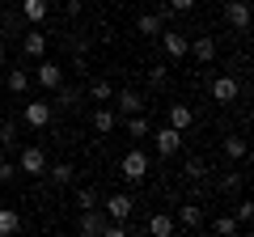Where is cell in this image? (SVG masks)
<instances>
[{
	"instance_id": "6da1fadb",
	"label": "cell",
	"mask_w": 254,
	"mask_h": 237,
	"mask_svg": "<svg viewBox=\"0 0 254 237\" xmlns=\"http://www.w3.org/2000/svg\"><path fill=\"white\" fill-rule=\"evenodd\" d=\"M123 178L127 182H144L148 178V157L140 153V148H131V153L123 157Z\"/></svg>"
},
{
	"instance_id": "7a4b0ae2",
	"label": "cell",
	"mask_w": 254,
	"mask_h": 237,
	"mask_svg": "<svg viewBox=\"0 0 254 237\" xmlns=\"http://www.w3.org/2000/svg\"><path fill=\"white\" fill-rule=\"evenodd\" d=\"M17 170L26 174V178L43 174V170H47V157H43V148H34V144H30V148H21V153H17Z\"/></svg>"
},
{
	"instance_id": "3957f363",
	"label": "cell",
	"mask_w": 254,
	"mask_h": 237,
	"mask_svg": "<svg viewBox=\"0 0 254 237\" xmlns=\"http://www.w3.org/2000/svg\"><path fill=\"white\" fill-rule=\"evenodd\" d=\"M153 144H157V153H161V157H174V153L182 148V131H178V127H157Z\"/></svg>"
},
{
	"instance_id": "277c9868",
	"label": "cell",
	"mask_w": 254,
	"mask_h": 237,
	"mask_svg": "<svg viewBox=\"0 0 254 237\" xmlns=\"http://www.w3.org/2000/svg\"><path fill=\"white\" fill-rule=\"evenodd\" d=\"M225 21L233 30H250V4H246V0H229L225 4Z\"/></svg>"
},
{
	"instance_id": "5b68a950",
	"label": "cell",
	"mask_w": 254,
	"mask_h": 237,
	"mask_svg": "<svg viewBox=\"0 0 254 237\" xmlns=\"http://www.w3.org/2000/svg\"><path fill=\"white\" fill-rule=\"evenodd\" d=\"M237 93H242V85H237V76H216V81H212V98H216L220 106H229V102H233Z\"/></svg>"
},
{
	"instance_id": "8992f818",
	"label": "cell",
	"mask_w": 254,
	"mask_h": 237,
	"mask_svg": "<svg viewBox=\"0 0 254 237\" xmlns=\"http://www.w3.org/2000/svg\"><path fill=\"white\" fill-rule=\"evenodd\" d=\"M161 47H165V55H170V59H182V55L190 51V38L178 34V30H165V34H161Z\"/></svg>"
},
{
	"instance_id": "52a82bcc",
	"label": "cell",
	"mask_w": 254,
	"mask_h": 237,
	"mask_svg": "<svg viewBox=\"0 0 254 237\" xmlns=\"http://www.w3.org/2000/svg\"><path fill=\"white\" fill-rule=\"evenodd\" d=\"M34 81L43 85V89H60V85H64V72H60V64H51V59H43V64L34 68Z\"/></svg>"
},
{
	"instance_id": "ba28073f",
	"label": "cell",
	"mask_w": 254,
	"mask_h": 237,
	"mask_svg": "<svg viewBox=\"0 0 254 237\" xmlns=\"http://www.w3.org/2000/svg\"><path fill=\"white\" fill-rule=\"evenodd\" d=\"M131 208H136L131 195H110V199H106V216L110 220H131Z\"/></svg>"
},
{
	"instance_id": "9c48e42d",
	"label": "cell",
	"mask_w": 254,
	"mask_h": 237,
	"mask_svg": "<svg viewBox=\"0 0 254 237\" xmlns=\"http://www.w3.org/2000/svg\"><path fill=\"white\" fill-rule=\"evenodd\" d=\"M89 123H93V131H98V136H110V131H115V110H110L106 102H98Z\"/></svg>"
},
{
	"instance_id": "30bf717a",
	"label": "cell",
	"mask_w": 254,
	"mask_h": 237,
	"mask_svg": "<svg viewBox=\"0 0 254 237\" xmlns=\"http://www.w3.org/2000/svg\"><path fill=\"white\" fill-rule=\"evenodd\" d=\"M165 21H170V9H161V13H144V17L136 21V30H140V34H148V38H157Z\"/></svg>"
},
{
	"instance_id": "8fae6325",
	"label": "cell",
	"mask_w": 254,
	"mask_h": 237,
	"mask_svg": "<svg viewBox=\"0 0 254 237\" xmlns=\"http://www.w3.org/2000/svg\"><path fill=\"white\" fill-rule=\"evenodd\" d=\"M26 123L30 127H47L51 123V102H26Z\"/></svg>"
},
{
	"instance_id": "7c38bea8",
	"label": "cell",
	"mask_w": 254,
	"mask_h": 237,
	"mask_svg": "<svg viewBox=\"0 0 254 237\" xmlns=\"http://www.w3.org/2000/svg\"><path fill=\"white\" fill-rule=\"evenodd\" d=\"M187 55H195V59H199V64H212V59H216V38H195V43H190V51Z\"/></svg>"
},
{
	"instance_id": "4fadbf2b",
	"label": "cell",
	"mask_w": 254,
	"mask_h": 237,
	"mask_svg": "<svg viewBox=\"0 0 254 237\" xmlns=\"http://www.w3.org/2000/svg\"><path fill=\"white\" fill-rule=\"evenodd\" d=\"M190 123H195V110H190L187 102H174V106H170V127H178V131H187Z\"/></svg>"
},
{
	"instance_id": "5bb4252c",
	"label": "cell",
	"mask_w": 254,
	"mask_h": 237,
	"mask_svg": "<svg viewBox=\"0 0 254 237\" xmlns=\"http://www.w3.org/2000/svg\"><path fill=\"white\" fill-rule=\"evenodd\" d=\"M115 102H119V110H123V115H140V110H144V98H140L136 89H123V93H115Z\"/></svg>"
},
{
	"instance_id": "9a60e30c",
	"label": "cell",
	"mask_w": 254,
	"mask_h": 237,
	"mask_svg": "<svg viewBox=\"0 0 254 237\" xmlns=\"http://www.w3.org/2000/svg\"><path fill=\"white\" fill-rule=\"evenodd\" d=\"M21 43H26V55H34V59H43V55H47V34H43V30H26Z\"/></svg>"
},
{
	"instance_id": "2e32d148",
	"label": "cell",
	"mask_w": 254,
	"mask_h": 237,
	"mask_svg": "<svg viewBox=\"0 0 254 237\" xmlns=\"http://www.w3.org/2000/svg\"><path fill=\"white\" fill-rule=\"evenodd\" d=\"M76 229H81V233H89V237H98L102 229H106V220H102L98 208H85V216H81V225H76Z\"/></svg>"
},
{
	"instance_id": "e0dca14e",
	"label": "cell",
	"mask_w": 254,
	"mask_h": 237,
	"mask_svg": "<svg viewBox=\"0 0 254 237\" xmlns=\"http://www.w3.org/2000/svg\"><path fill=\"white\" fill-rule=\"evenodd\" d=\"M17 229H21V216L13 208H0V237H13Z\"/></svg>"
},
{
	"instance_id": "ac0fdd59",
	"label": "cell",
	"mask_w": 254,
	"mask_h": 237,
	"mask_svg": "<svg viewBox=\"0 0 254 237\" xmlns=\"http://www.w3.org/2000/svg\"><path fill=\"white\" fill-rule=\"evenodd\" d=\"M148 233H153V237H170V233H174V216H165V212H157V216L148 220Z\"/></svg>"
},
{
	"instance_id": "d6986e66",
	"label": "cell",
	"mask_w": 254,
	"mask_h": 237,
	"mask_svg": "<svg viewBox=\"0 0 254 237\" xmlns=\"http://www.w3.org/2000/svg\"><path fill=\"white\" fill-rule=\"evenodd\" d=\"M47 174H51V182H55V186H68V182H72V174H76V170H72L68 161H55V165H51Z\"/></svg>"
},
{
	"instance_id": "ffe728a7",
	"label": "cell",
	"mask_w": 254,
	"mask_h": 237,
	"mask_svg": "<svg viewBox=\"0 0 254 237\" xmlns=\"http://www.w3.org/2000/svg\"><path fill=\"white\" fill-rule=\"evenodd\" d=\"M178 225H187V229H199V225H203V208H195V203H187V208L178 212Z\"/></svg>"
},
{
	"instance_id": "44dd1931",
	"label": "cell",
	"mask_w": 254,
	"mask_h": 237,
	"mask_svg": "<svg viewBox=\"0 0 254 237\" xmlns=\"http://www.w3.org/2000/svg\"><path fill=\"white\" fill-rule=\"evenodd\" d=\"M21 9H26V21H43L47 17V9H51V4H47V0H26V4H21Z\"/></svg>"
},
{
	"instance_id": "7402d4cb",
	"label": "cell",
	"mask_w": 254,
	"mask_h": 237,
	"mask_svg": "<svg viewBox=\"0 0 254 237\" xmlns=\"http://www.w3.org/2000/svg\"><path fill=\"white\" fill-rule=\"evenodd\" d=\"M225 157H229V161H246V140L242 136H229L225 140Z\"/></svg>"
},
{
	"instance_id": "603a6c76",
	"label": "cell",
	"mask_w": 254,
	"mask_h": 237,
	"mask_svg": "<svg viewBox=\"0 0 254 237\" xmlns=\"http://www.w3.org/2000/svg\"><path fill=\"white\" fill-rule=\"evenodd\" d=\"M89 98H93V102H110V98H115L110 81H102V76H98V81H89Z\"/></svg>"
},
{
	"instance_id": "cb8c5ba5",
	"label": "cell",
	"mask_w": 254,
	"mask_h": 237,
	"mask_svg": "<svg viewBox=\"0 0 254 237\" xmlns=\"http://www.w3.org/2000/svg\"><path fill=\"white\" fill-rule=\"evenodd\" d=\"M26 85H30V72H26V68L9 72V93H26Z\"/></svg>"
},
{
	"instance_id": "d4e9b609",
	"label": "cell",
	"mask_w": 254,
	"mask_h": 237,
	"mask_svg": "<svg viewBox=\"0 0 254 237\" xmlns=\"http://www.w3.org/2000/svg\"><path fill=\"white\" fill-rule=\"evenodd\" d=\"M127 136H136V140H144L148 136V123L140 115H127Z\"/></svg>"
},
{
	"instance_id": "484cf974",
	"label": "cell",
	"mask_w": 254,
	"mask_h": 237,
	"mask_svg": "<svg viewBox=\"0 0 254 237\" xmlns=\"http://www.w3.org/2000/svg\"><path fill=\"white\" fill-rule=\"evenodd\" d=\"M233 216H237V225H250V220H254V203H250V199H237Z\"/></svg>"
},
{
	"instance_id": "4316f807",
	"label": "cell",
	"mask_w": 254,
	"mask_h": 237,
	"mask_svg": "<svg viewBox=\"0 0 254 237\" xmlns=\"http://www.w3.org/2000/svg\"><path fill=\"white\" fill-rule=\"evenodd\" d=\"M212 229H216V233H229V237H233L242 225H237V216H216V220H212Z\"/></svg>"
},
{
	"instance_id": "83f0119b",
	"label": "cell",
	"mask_w": 254,
	"mask_h": 237,
	"mask_svg": "<svg viewBox=\"0 0 254 237\" xmlns=\"http://www.w3.org/2000/svg\"><path fill=\"white\" fill-rule=\"evenodd\" d=\"M76 203H81V208H98V191H93V186H81V191H76Z\"/></svg>"
},
{
	"instance_id": "f1b7e54d",
	"label": "cell",
	"mask_w": 254,
	"mask_h": 237,
	"mask_svg": "<svg viewBox=\"0 0 254 237\" xmlns=\"http://www.w3.org/2000/svg\"><path fill=\"white\" fill-rule=\"evenodd\" d=\"M242 182H246V178H242V174H225V178H220V191H242Z\"/></svg>"
},
{
	"instance_id": "f546056e",
	"label": "cell",
	"mask_w": 254,
	"mask_h": 237,
	"mask_svg": "<svg viewBox=\"0 0 254 237\" xmlns=\"http://www.w3.org/2000/svg\"><path fill=\"white\" fill-rule=\"evenodd\" d=\"M102 233H106V237H127V220H106Z\"/></svg>"
},
{
	"instance_id": "4dcf8cb0",
	"label": "cell",
	"mask_w": 254,
	"mask_h": 237,
	"mask_svg": "<svg viewBox=\"0 0 254 237\" xmlns=\"http://www.w3.org/2000/svg\"><path fill=\"white\" fill-rule=\"evenodd\" d=\"M165 81H170V72H165V68H161V64H157V68H153V72H148V85H153V89H161V85H165Z\"/></svg>"
},
{
	"instance_id": "1f68e13d",
	"label": "cell",
	"mask_w": 254,
	"mask_h": 237,
	"mask_svg": "<svg viewBox=\"0 0 254 237\" xmlns=\"http://www.w3.org/2000/svg\"><path fill=\"white\" fill-rule=\"evenodd\" d=\"M182 174H187V178H195V182H199V178H203V174H208V170H203V161H187V170H182Z\"/></svg>"
},
{
	"instance_id": "d6a6232c",
	"label": "cell",
	"mask_w": 254,
	"mask_h": 237,
	"mask_svg": "<svg viewBox=\"0 0 254 237\" xmlns=\"http://www.w3.org/2000/svg\"><path fill=\"white\" fill-rule=\"evenodd\" d=\"M165 4H170V13H190L195 9V0H165Z\"/></svg>"
},
{
	"instance_id": "836d02e7",
	"label": "cell",
	"mask_w": 254,
	"mask_h": 237,
	"mask_svg": "<svg viewBox=\"0 0 254 237\" xmlns=\"http://www.w3.org/2000/svg\"><path fill=\"white\" fill-rule=\"evenodd\" d=\"M13 136H17V127H13V123H4V127H0V144H13Z\"/></svg>"
},
{
	"instance_id": "e575fe53",
	"label": "cell",
	"mask_w": 254,
	"mask_h": 237,
	"mask_svg": "<svg viewBox=\"0 0 254 237\" xmlns=\"http://www.w3.org/2000/svg\"><path fill=\"white\" fill-rule=\"evenodd\" d=\"M13 174H17V170H13V161H0V182H9Z\"/></svg>"
},
{
	"instance_id": "d590c367",
	"label": "cell",
	"mask_w": 254,
	"mask_h": 237,
	"mask_svg": "<svg viewBox=\"0 0 254 237\" xmlns=\"http://www.w3.org/2000/svg\"><path fill=\"white\" fill-rule=\"evenodd\" d=\"M0 64H4V38H0Z\"/></svg>"
},
{
	"instance_id": "8d00e7d4",
	"label": "cell",
	"mask_w": 254,
	"mask_h": 237,
	"mask_svg": "<svg viewBox=\"0 0 254 237\" xmlns=\"http://www.w3.org/2000/svg\"><path fill=\"white\" fill-rule=\"evenodd\" d=\"M64 4H68V9H76V0H64Z\"/></svg>"
}]
</instances>
